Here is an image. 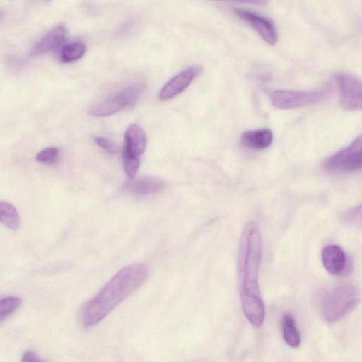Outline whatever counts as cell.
<instances>
[{
  "label": "cell",
  "instance_id": "6da1fadb",
  "mask_svg": "<svg viewBox=\"0 0 362 362\" xmlns=\"http://www.w3.org/2000/svg\"><path fill=\"white\" fill-rule=\"evenodd\" d=\"M262 248V237L257 224L254 221L247 223L238 247L239 292L245 316L256 327L262 326L265 317L264 304L258 284Z\"/></svg>",
  "mask_w": 362,
  "mask_h": 362
},
{
  "label": "cell",
  "instance_id": "7a4b0ae2",
  "mask_svg": "<svg viewBox=\"0 0 362 362\" xmlns=\"http://www.w3.org/2000/svg\"><path fill=\"white\" fill-rule=\"evenodd\" d=\"M149 269L144 264H133L119 271L84 305L81 321L92 327L105 318L117 305L134 292L147 279Z\"/></svg>",
  "mask_w": 362,
  "mask_h": 362
},
{
  "label": "cell",
  "instance_id": "3957f363",
  "mask_svg": "<svg viewBox=\"0 0 362 362\" xmlns=\"http://www.w3.org/2000/svg\"><path fill=\"white\" fill-rule=\"evenodd\" d=\"M360 298L359 290L353 284H341L333 288L322 301L324 319L329 323L339 320L356 308Z\"/></svg>",
  "mask_w": 362,
  "mask_h": 362
},
{
  "label": "cell",
  "instance_id": "277c9868",
  "mask_svg": "<svg viewBox=\"0 0 362 362\" xmlns=\"http://www.w3.org/2000/svg\"><path fill=\"white\" fill-rule=\"evenodd\" d=\"M329 88L313 90H276L271 94L272 103L280 109L288 110L318 103L329 95Z\"/></svg>",
  "mask_w": 362,
  "mask_h": 362
},
{
  "label": "cell",
  "instance_id": "5b68a950",
  "mask_svg": "<svg viewBox=\"0 0 362 362\" xmlns=\"http://www.w3.org/2000/svg\"><path fill=\"white\" fill-rule=\"evenodd\" d=\"M144 88L143 83L132 84L93 106L89 110V114L95 117L108 116L131 106L136 102Z\"/></svg>",
  "mask_w": 362,
  "mask_h": 362
},
{
  "label": "cell",
  "instance_id": "8992f818",
  "mask_svg": "<svg viewBox=\"0 0 362 362\" xmlns=\"http://www.w3.org/2000/svg\"><path fill=\"white\" fill-rule=\"evenodd\" d=\"M361 136L356 138L349 146L329 156L325 162L326 168L334 171H350L361 167Z\"/></svg>",
  "mask_w": 362,
  "mask_h": 362
},
{
  "label": "cell",
  "instance_id": "52a82bcc",
  "mask_svg": "<svg viewBox=\"0 0 362 362\" xmlns=\"http://www.w3.org/2000/svg\"><path fill=\"white\" fill-rule=\"evenodd\" d=\"M335 79L341 107L346 110H361L362 107L361 81L346 72L337 74Z\"/></svg>",
  "mask_w": 362,
  "mask_h": 362
},
{
  "label": "cell",
  "instance_id": "ba28073f",
  "mask_svg": "<svg viewBox=\"0 0 362 362\" xmlns=\"http://www.w3.org/2000/svg\"><path fill=\"white\" fill-rule=\"evenodd\" d=\"M234 13L240 18L247 22L264 42L270 45L276 44L278 32L270 19L252 11L239 8L235 9Z\"/></svg>",
  "mask_w": 362,
  "mask_h": 362
},
{
  "label": "cell",
  "instance_id": "9c48e42d",
  "mask_svg": "<svg viewBox=\"0 0 362 362\" xmlns=\"http://www.w3.org/2000/svg\"><path fill=\"white\" fill-rule=\"evenodd\" d=\"M321 257L324 268L330 274H345L348 271L349 263L346 254L339 245H326L322 251Z\"/></svg>",
  "mask_w": 362,
  "mask_h": 362
},
{
  "label": "cell",
  "instance_id": "30bf717a",
  "mask_svg": "<svg viewBox=\"0 0 362 362\" xmlns=\"http://www.w3.org/2000/svg\"><path fill=\"white\" fill-rule=\"evenodd\" d=\"M199 72L198 66L189 67L172 78L161 89L159 98L171 99L182 92Z\"/></svg>",
  "mask_w": 362,
  "mask_h": 362
},
{
  "label": "cell",
  "instance_id": "8fae6325",
  "mask_svg": "<svg viewBox=\"0 0 362 362\" xmlns=\"http://www.w3.org/2000/svg\"><path fill=\"white\" fill-rule=\"evenodd\" d=\"M67 35L66 28L59 25L49 30L31 49L30 55L37 57L57 49L64 43Z\"/></svg>",
  "mask_w": 362,
  "mask_h": 362
},
{
  "label": "cell",
  "instance_id": "7c38bea8",
  "mask_svg": "<svg viewBox=\"0 0 362 362\" xmlns=\"http://www.w3.org/2000/svg\"><path fill=\"white\" fill-rule=\"evenodd\" d=\"M124 152L139 157L146 145V137L144 130L136 124L129 125L125 132Z\"/></svg>",
  "mask_w": 362,
  "mask_h": 362
},
{
  "label": "cell",
  "instance_id": "4fadbf2b",
  "mask_svg": "<svg viewBox=\"0 0 362 362\" xmlns=\"http://www.w3.org/2000/svg\"><path fill=\"white\" fill-rule=\"evenodd\" d=\"M164 187L165 182L160 179L144 177L129 182L126 185L125 189L133 194L144 196L160 192Z\"/></svg>",
  "mask_w": 362,
  "mask_h": 362
},
{
  "label": "cell",
  "instance_id": "5bb4252c",
  "mask_svg": "<svg viewBox=\"0 0 362 362\" xmlns=\"http://www.w3.org/2000/svg\"><path fill=\"white\" fill-rule=\"evenodd\" d=\"M272 132L266 128L246 131L240 137L241 144L245 147L254 150L267 148L272 144Z\"/></svg>",
  "mask_w": 362,
  "mask_h": 362
},
{
  "label": "cell",
  "instance_id": "9a60e30c",
  "mask_svg": "<svg viewBox=\"0 0 362 362\" xmlns=\"http://www.w3.org/2000/svg\"><path fill=\"white\" fill-rule=\"evenodd\" d=\"M281 327L283 339L286 344L292 348L298 347L301 341L300 334L291 313H286L282 316Z\"/></svg>",
  "mask_w": 362,
  "mask_h": 362
},
{
  "label": "cell",
  "instance_id": "2e32d148",
  "mask_svg": "<svg viewBox=\"0 0 362 362\" xmlns=\"http://www.w3.org/2000/svg\"><path fill=\"white\" fill-rule=\"evenodd\" d=\"M0 223L11 230H17L21 218L16 207L11 203L0 200Z\"/></svg>",
  "mask_w": 362,
  "mask_h": 362
},
{
  "label": "cell",
  "instance_id": "e0dca14e",
  "mask_svg": "<svg viewBox=\"0 0 362 362\" xmlns=\"http://www.w3.org/2000/svg\"><path fill=\"white\" fill-rule=\"evenodd\" d=\"M86 46L80 42H74L65 45L61 52V61L71 62L81 59L86 52Z\"/></svg>",
  "mask_w": 362,
  "mask_h": 362
},
{
  "label": "cell",
  "instance_id": "ac0fdd59",
  "mask_svg": "<svg viewBox=\"0 0 362 362\" xmlns=\"http://www.w3.org/2000/svg\"><path fill=\"white\" fill-rule=\"evenodd\" d=\"M21 304V299L16 296H8L0 299V322L16 312Z\"/></svg>",
  "mask_w": 362,
  "mask_h": 362
},
{
  "label": "cell",
  "instance_id": "d6986e66",
  "mask_svg": "<svg viewBox=\"0 0 362 362\" xmlns=\"http://www.w3.org/2000/svg\"><path fill=\"white\" fill-rule=\"evenodd\" d=\"M125 172L130 179L134 178L139 168V157L123 152Z\"/></svg>",
  "mask_w": 362,
  "mask_h": 362
},
{
  "label": "cell",
  "instance_id": "ffe728a7",
  "mask_svg": "<svg viewBox=\"0 0 362 362\" xmlns=\"http://www.w3.org/2000/svg\"><path fill=\"white\" fill-rule=\"evenodd\" d=\"M59 156V151L54 147L46 148L40 151L35 159L43 163L52 164L57 161Z\"/></svg>",
  "mask_w": 362,
  "mask_h": 362
},
{
  "label": "cell",
  "instance_id": "44dd1931",
  "mask_svg": "<svg viewBox=\"0 0 362 362\" xmlns=\"http://www.w3.org/2000/svg\"><path fill=\"white\" fill-rule=\"evenodd\" d=\"M343 221L349 224H357L361 223V204L356 206L346 211L343 216Z\"/></svg>",
  "mask_w": 362,
  "mask_h": 362
},
{
  "label": "cell",
  "instance_id": "7402d4cb",
  "mask_svg": "<svg viewBox=\"0 0 362 362\" xmlns=\"http://www.w3.org/2000/svg\"><path fill=\"white\" fill-rule=\"evenodd\" d=\"M95 141L99 146L112 154L117 153L119 151L117 146L108 139L96 137Z\"/></svg>",
  "mask_w": 362,
  "mask_h": 362
},
{
  "label": "cell",
  "instance_id": "603a6c76",
  "mask_svg": "<svg viewBox=\"0 0 362 362\" xmlns=\"http://www.w3.org/2000/svg\"><path fill=\"white\" fill-rule=\"evenodd\" d=\"M216 1L241 3L247 4H252L256 6H266L269 3V0H211Z\"/></svg>",
  "mask_w": 362,
  "mask_h": 362
},
{
  "label": "cell",
  "instance_id": "cb8c5ba5",
  "mask_svg": "<svg viewBox=\"0 0 362 362\" xmlns=\"http://www.w3.org/2000/svg\"><path fill=\"white\" fill-rule=\"evenodd\" d=\"M21 361L24 362H33L41 361L42 360L35 352L32 351H26L23 353Z\"/></svg>",
  "mask_w": 362,
  "mask_h": 362
},
{
  "label": "cell",
  "instance_id": "d4e9b609",
  "mask_svg": "<svg viewBox=\"0 0 362 362\" xmlns=\"http://www.w3.org/2000/svg\"><path fill=\"white\" fill-rule=\"evenodd\" d=\"M4 12L0 10V21L4 18Z\"/></svg>",
  "mask_w": 362,
  "mask_h": 362
}]
</instances>
